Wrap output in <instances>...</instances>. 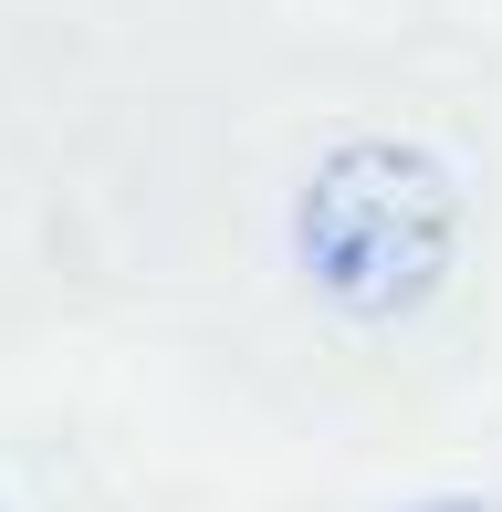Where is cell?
<instances>
[{"mask_svg": "<svg viewBox=\"0 0 502 512\" xmlns=\"http://www.w3.org/2000/svg\"><path fill=\"white\" fill-rule=\"evenodd\" d=\"M461 178L419 136H335L283 209V262L304 304L346 335H398L461 272Z\"/></svg>", "mask_w": 502, "mask_h": 512, "instance_id": "cell-1", "label": "cell"}, {"mask_svg": "<svg viewBox=\"0 0 502 512\" xmlns=\"http://www.w3.org/2000/svg\"><path fill=\"white\" fill-rule=\"evenodd\" d=\"M356 512H502V481H408V492L356 502Z\"/></svg>", "mask_w": 502, "mask_h": 512, "instance_id": "cell-2", "label": "cell"}, {"mask_svg": "<svg viewBox=\"0 0 502 512\" xmlns=\"http://www.w3.org/2000/svg\"><path fill=\"white\" fill-rule=\"evenodd\" d=\"M0 512H21V502H11V492H0Z\"/></svg>", "mask_w": 502, "mask_h": 512, "instance_id": "cell-3", "label": "cell"}]
</instances>
